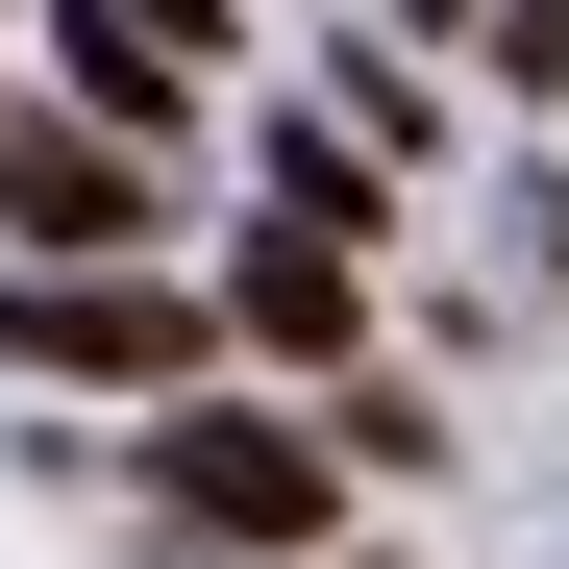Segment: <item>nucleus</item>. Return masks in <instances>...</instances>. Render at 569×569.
<instances>
[{
  "label": "nucleus",
  "instance_id": "nucleus-1",
  "mask_svg": "<svg viewBox=\"0 0 569 569\" xmlns=\"http://www.w3.org/2000/svg\"><path fill=\"white\" fill-rule=\"evenodd\" d=\"M149 496H173V545L298 569V545L347 520V446H322V421H173V446H149Z\"/></svg>",
  "mask_w": 569,
  "mask_h": 569
},
{
  "label": "nucleus",
  "instance_id": "nucleus-2",
  "mask_svg": "<svg viewBox=\"0 0 569 569\" xmlns=\"http://www.w3.org/2000/svg\"><path fill=\"white\" fill-rule=\"evenodd\" d=\"M0 347H26V371H100V397H173V371H199V298H149V272L100 248V272H0Z\"/></svg>",
  "mask_w": 569,
  "mask_h": 569
},
{
  "label": "nucleus",
  "instance_id": "nucleus-3",
  "mask_svg": "<svg viewBox=\"0 0 569 569\" xmlns=\"http://www.w3.org/2000/svg\"><path fill=\"white\" fill-rule=\"evenodd\" d=\"M0 223L50 272H100V248H149V149L124 124H0Z\"/></svg>",
  "mask_w": 569,
  "mask_h": 569
},
{
  "label": "nucleus",
  "instance_id": "nucleus-4",
  "mask_svg": "<svg viewBox=\"0 0 569 569\" xmlns=\"http://www.w3.org/2000/svg\"><path fill=\"white\" fill-rule=\"evenodd\" d=\"M173 74H199V50H173V26H149V0H74V100H100L124 149L173 124Z\"/></svg>",
  "mask_w": 569,
  "mask_h": 569
},
{
  "label": "nucleus",
  "instance_id": "nucleus-5",
  "mask_svg": "<svg viewBox=\"0 0 569 569\" xmlns=\"http://www.w3.org/2000/svg\"><path fill=\"white\" fill-rule=\"evenodd\" d=\"M248 347H347V248H322V223L248 248Z\"/></svg>",
  "mask_w": 569,
  "mask_h": 569
},
{
  "label": "nucleus",
  "instance_id": "nucleus-6",
  "mask_svg": "<svg viewBox=\"0 0 569 569\" xmlns=\"http://www.w3.org/2000/svg\"><path fill=\"white\" fill-rule=\"evenodd\" d=\"M149 26H173V50H223V0H149Z\"/></svg>",
  "mask_w": 569,
  "mask_h": 569
}]
</instances>
